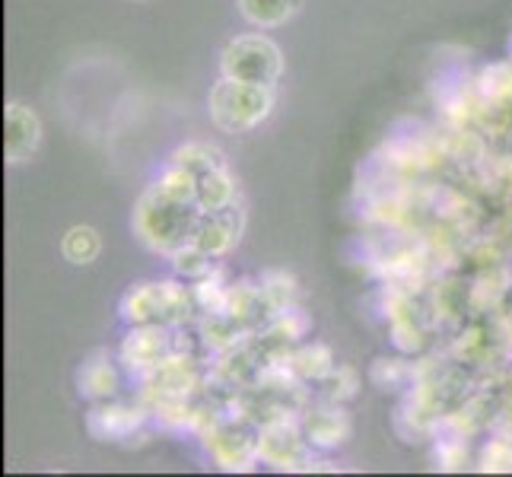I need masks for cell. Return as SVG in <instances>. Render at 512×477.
Instances as JSON below:
<instances>
[{
  "mask_svg": "<svg viewBox=\"0 0 512 477\" xmlns=\"http://www.w3.org/2000/svg\"><path fill=\"white\" fill-rule=\"evenodd\" d=\"M194 296L179 280L137 284L121 299V318L131 325H182L191 312Z\"/></svg>",
  "mask_w": 512,
  "mask_h": 477,
  "instance_id": "cell-3",
  "label": "cell"
},
{
  "mask_svg": "<svg viewBox=\"0 0 512 477\" xmlns=\"http://www.w3.org/2000/svg\"><path fill=\"white\" fill-rule=\"evenodd\" d=\"M261 306L268 309V315H277V312H284L293 306V293H296V280L284 271H271V274H264L261 280Z\"/></svg>",
  "mask_w": 512,
  "mask_h": 477,
  "instance_id": "cell-17",
  "label": "cell"
},
{
  "mask_svg": "<svg viewBox=\"0 0 512 477\" xmlns=\"http://www.w3.org/2000/svg\"><path fill=\"white\" fill-rule=\"evenodd\" d=\"M299 0H239V13L258 29H277L293 20Z\"/></svg>",
  "mask_w": 512,
  "mask_h": 477,
  "instance_id": "cell-14",
  "label": "cell"
},
{
  "mask_svg": "<svg viewBox=\"0 0 512 477\" xmlns=\"http://www.w3.org/2000/svg\"><path fill=\"white\" fill-rule=\"evenodd\" d=\"M309 331V318L303 315V309H284V312H277L271 315V334L280 341H296V338H303V334Z\"/></svg>",
  "mask_w": 512,
  "mask_h": 477,
  "instance_id": "cell-19",
  "label": "cell"
},
{
  "mask_svg": "<svg viewBox=\"0 0 512 477\" xmlns=\"http://www.w3.org/2000/svg\"><path fill=\"white\" fill-rule=\"evenodd\" d=\"M77 385H80V395H86L90 401L112 398L118 392V369L109 360V353L96 350L93 357L77 369Z\"/></svg>",
  "mask_w": 512,
  "mask_h": 477,
  "instance_id": "cell-12",
  "label": "cell"
},
{
  "mask_svg": "<svg viewBox=\"0 0 512 477\" xmlns=\"http://www.w3.org/2000/svg\"><path fill=\"white\" fill-rule=\"evenodd\" d=\"M207 109L220 131H229V134L255 131L261 121H268L274 112V86L239 83V80L220 77V83H214V90L207 96Z\"/></svg>",
  "mask_w": 512,
  "mask_h": 477,
  "instance_id": "cell-2",
  "label": "cell"
},
{
  "mask_svg": "<svg viewBox=\"0 0 512 477\" xmlns=\"http://www.w3.org/2000/svg\"><path fill=\"white\" fill-rule=\"evenodd\" d=\"M284 70V55L268 35H242L233 39L220 55V74L239 83L274 86Z\"/></svg>",
  "mask_w": 512,
  "mask_h": 477,
  "instance_id": "cell-4",
  "label": "cell"
},
{
  "mask_svg": "<svg viewBox=\"0 0 512 477\" xmlns=\"http://www.w3.org/2000/svg\"><path fill=\"white\" fill-rule=\"evenodd\" d=\"M147 414L140 408H131V404H109L99 401L96 408L86 417V430H90L96 439L109 443V439H128L134 436V430L144 427Z\"/></svg>",
  "mask_w": 512,
  "mask_h": 477,
  "instance_id": "cell-9",
  "label": "cell"
},
{
  "mask_svg": "<svg viewBox=\"0 0 512 477\" xmlns=\"http://www.w3.org/2000/svg\"><path fill=\"white\" fill-rule=\"evenodd\" d=\"M290 369L299 379H312V382H322L331 369H334V357L325 344H309L303 350H296L290 357Z\"/></svg>",
  "mask_w": 512,
  "mask_h": 477,
  "instance_id": "cell-15",
  "label": "cell"
},
{
  "mask_svg": "<svg viewBox=\"0 0 512 477\" xmlns=\"http://www.w3.org/2000/svg\"><path fill=\"white\" fill-rule=\"evenodd\" d=\"M172 268H175V274H182L185 280H198V277L214 271V268H210V255L201 249V245H194V242H185L182 249L172 252Z\"/></svg>",
  "mask_w": 512,
  "mask_h": 477,
  "instance_id": "cell-18",
  "label": "cell"
},
{
  "mask_svg": "<svg viewBox=\"0 0 512 477\" xmlns=\"http://www.w3.org/2000/svg\"><path fill=\"white\" fill-rule=\"evenodd\" d=\"M484 471H512V446L509 443H490L484 449Z\"/></svg>",
  "mask_w": 512,
  "mask_h": 477,
  "instance_id": "cell-21",
  "label": "cell"
},
{
  "mask_svg": "<svg viewBox=\"0 0 512 477\" xmlns=\"http://www.w3.org/2000/svg\"><path fill=\"white\" fill-rule=\"evenodd\" d=\"M194 182H198V201H194L198 210H220L236 204V182L229 175L226 163L204 169L201 175H194Z\"/></svg>",
  "mask_w": 512,
  "mask_h": 477,
  "instance_id": "cell-13",
  "label": "cell"
},
{
  "mask_svg": "<svg viewBox=\"0 0 512 477\" xmlns=\"http://www.w3.org/2000/svg\"><path fill=\"white\" fill-rule=\"evenodd\" d=\"M169 325H134L121 341L118 357L131 376H150L169 357Z\"/></svg>",
  "mask_w": 512,
  "mask_h": 477,
  "instance_id": "cell-5",
  "label": "cell"
},
{
  "mask_svg": "<svg viewBox=\"0 0 512 477\" xmlns=\"http://www.w3.org/2000/svg\"><path fill=\"white\" fill-rule=\"evenodd\" d=\"M303 433L315 449H338L350 436V420L341 404L331 401L325 408H315L303 417Z\"/></svg>",
  "mask_w": 512,
  "mask_h": 477,
  "instance_id": "cell-11",
  "label": "cell"
},
{
  "mask_svg": "<svg viewBox=\"0 0 512 477\" xmlns=\"http://www.w3.org/2000/svg\"><path fill=\"white\" fill-rule=\"evenodd\" d=\"M306 443V433H299L287 420L264 423V430L258 433V458L271 468H293Z\"/></svg>",
  "mask_w": 512,
  "mask_h": 477,
  "instance_id": "cell-8",
  "label": "cell"
},
{
  "mask_svg": "<svg viewBox=\"0 0 512 477\" xmlns=\"http://www.w3.org/2000/svg\"><path fill=\"white\" fill-rule=\"evenodd\" d=\"M39 140H42L39 115L20 102H10L7 115H4V156H7V163H23V159H29L35 150H39Z\"/></svg>",
  "mask_w": 512,
  "mask_h": 477,
  "instance_id": "cell-7",
  "label": "cell"
},
{
  "mask_svg": "<svg viewBox=\"0 0 512 477\" xmlns=\"http://www.w3.org/2000/svg\"><path fill=\"white\" fill-rule=\"evenodd\" d=\"M198 214H201L198 204L175 201L156 185H150L134 207V233L147 249L172 255L185 242H191Z\"/></svg>",
  "mask_w": 512,
  "mask_h": 477,
  "instance_id": "cell-1",
  "label": "cell"
},
{
  "mask_svg": "<svg viewBox=\"0 0 512 477\" xmlns=\"http://www.w3.org/2000/svg\"><path fill=\"white\" fill-rule=\"evenodd\" d=\"M99 249H102V242H99V233L93 226L67 229V236L61 242V252L70 264H93L99 258Z\"/></svg>",
  "mask_w": 512,
  "mask_h": 477,
  "instance_id": "cell-16",
  "label": "cell"
},
{
  "mask_svg": "<svg viewBox=\"0 0 512 477\" xmlns=\"http://www.w3.org/2000/svg\"><path fill=\"white\" fill-rule=\"evenodd\" d=\"M239 229H242V217L236 204L220 207V210H201L198 223H194L191 242L201 245L210 258H223L239 242Z\"/></svg>",
  "mask_w": 512,
  "mask_h": 477,
  "instance_id": "cell-6",
  "label": "cell"
},
{
  "mask_svg": "<svg viewBox=\"0 0 512 477\" xmlns=\"http://www.w3.org/2000/svg\"><path fill=\"white\" fill-rule=\"evenodd\" d=\"M207 446L214 452L217 465L226 471H245L258 458V439L239 427H217L214 433H207Z\"/></svg>",
  "mask_w": 512,
  "mask_h": 477,
  "instance_id": "cell-10",
  "label": "cell"
},
{
  "mask_svg": "<svg viewBox=\"0 0 512 477\" xmlns=\"http://www.w3.org/2000/svg\"><path fill=\"white\" fill-rule=\"evenodd\" d=\"M322 385H325V398L341 404V401L353 398V392H357V373L347 369V366H334L331 373L322 379Z\"/></svg>",
  "mask_w": 512,
  "mask_h": 477,
  "instance_id": "cell-20",
  "label": "cell"
}]
</instances>
